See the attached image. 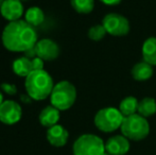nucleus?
Returning a JSON list of instances; mask_svg holds the SVG:
<instances>
[{
  "mask_svg": "<svg viewBox=\"0 0 156 155\" xmlns=\"http://www.w3.org/2000/svg\"><path fill=\"white\" fill-rule=\"evenodd\" d=\"M1 41L3 47L11 52H26L37 43L35 28L26 20L9 23L2 31Z\"/></svg>",
  "mask_w": 156,
  "mask_h": 155,
  "instance_id": "f257e3e1",
  "label": "nucleus"
},
{
  "mask_svg": "<svg viewBox=\"0 0 156 155\" xmlns=\"http://www.w3.org/2000/svg\"><path fill=\"white\" fill-rule=\"evenodd\" d=\"M25 87L29 98L35 101H41L51 95L54 87L53 79L45 69L33 70L26 78Z\"/></svg>",
  "mask_w": 156,
  "mask_h": 155,
  "instance_id": "f03ea898",
  "label": "nucleus"
},
{
  "mask_svg": "<svg viewBox=\"0 0 156 155\" xmlns=\"http://www.w3.org/2000/svg\"><path fill=\"white\" fill-rule=\"evenodd\" d=\"M51 105L58 111H67L74 104L76 100V89L69 81H60L54 84L50 95Z\"/></svg>",
  "mask_w": 156,
  "mask_h": 155,
  "instance_id": "7ed1b4c3",
  "label": "nucleus"
},
{
  "mask_svg": "<svg viewBox=\"0 0 156 155\" xmlns=\"http://www.w3.org/2000/svg\"><path fill=\"white\" fill-rule=\"evenodd\" d=\"M121 133L129 140L139 141L144 139L150 133V124L147 118L139 114L124 117L121 124Z\"/></svg>",
  "mask_w": 156,
  "mask_h": 155,
  "instance_id": "20e7f679",
  "label": "nucleus"
},
{
  "mask_svg": "<svg viewBox=\"0 0 156 155\" xmlns=\"http://www.w3.org/2000/svg\"><path fill=\"white\" fill-rule=\"evenodd\" d=\"M123 115L120 113L119 108L104 107L98 111L94 119V125L98 130L104 133H112L121 128L123 122Z\"/></svg>",
  "mask_w": 156,
  "mask_h": 155,
  "instance_id": "39448f33",
  "label": "nucleus"
},
{
  "mask_svg": "<svg viewBox=\"0 0 156 155\" xmlns=\"http://www.w3.org/2000/svg\"><path fill=\"white\" fill-rule=\"evenodd\" d=\"M72 152L73 155H103L105 143L97 135L83 134L74 141Z\"/></svg>",
  "mask_w": 156,
  "mask_h": 155,
  "instance_id": "423d86ee",
  "label": "nucleus"
},
{
  "mask_svg": "<svg viewBox=\"0 0 156 155\" xmlns=\"http://www.w3.org/2000/svg\"><path fill=\"white\" fill-rule=\"evenodd\" d=\"M102 25L107 34L112 36H125L129 34L131 26L123 15L118 13H108L102 19Z\"/></svg>",
  "mask_w": 156,
  "mask_h": 155,
  "instance_id": "0eeeda50",
  "label": "nucleus"
},
{
  "mask_svg": "<svg viewBox=\"0 0 156 155\" xmlns=\"http://www.w3.org/2000/svg\"><path fill=\"white\" fill-rule=\"evenodd\" d=\"M23 117V108L14 100H5L0 106V121L6 125H12Z\"/></svg>",
  "mask_w": 156,
  "mask_h": 155,
  "instance_id": "6e6552de",
  "label": "nucleus"
},
{
  "mask_svg": "<svg viewBox=\"0 0 156 155\" xmlns=\"http://www.w3.org/2000/svg\"><path fill=\"white\" fill-rule=\"evenodd\" d=\"M34 48L36 51V55L45 62L54 61L60 55V47L55 41L50 38H41L37 41Z\"/></svg>",
  "mask_w": 156,
  "mask_h": 155,
  "instance_id": "1a4fd4ad",
  "label": "nucleus"
},
{
  "mask_svg": "<svg viewBox=\"0 0 156 155\" xmlns=\"http://www.w3.org/2000/svg\"><path fill=\"white\" fill-rule=\"evenodd\" d=\"M23 13L25 10L21 0H4L0 5V14L9 23L20 20Z\"/></svg>",
  "mask_w": 156,
  "mask_h": 155,
  "instance_id": "9d476101",
  "label": "nucleus"
},
{
  "mask_svg": "<svg viewBox=\"0 0 156 155\" xmlns=\"http://www.w3.org/2000/svg\"><path fill=\"white\" fill-rule=\"evenodd\" d=\"M129 148V140L123 135H115L105 143V151L111 155H125Z\"/></svg>",
  "mask_w": 156,
  "mask_h": 155,
  "instance_id": "9b49d317",
  "label": "nucleus"
},
{
  "mask_svg": "<svg viewBox=\"0 0 156 155\" xmlns=\"http://www.w3.org/2000/svg\"><path fill=\"white\" fill-rule=\"evenodd\" d=\"M46 137L51 146L61 148L67 143L68 138H69V133L63 125L55 124V125L48 129Z\"/></svg>",
  "mask_w": 156,
  "mask_h": 155,
  "instance_id": "f8f14e48",
  "label": "nucleus"
},
{
  "mask_svg": "<svg viewBox=\"0 0 156 155\" xmlns=\"http://www.w3.org/2000/svg\"><path fill=\"white\" fill-rule=\"evenodd\" d=\"M38 120L41 124L45 128H51V126L58 124L60 120V111L52 105H48L41 112L38 116Z\"/></svg>",
  "mask_w": 156,
  "mask_h": 155,
  "instance_id": "ddd939ff",
  "label": "nucleus"
},
{
  "mask_svg": "<svg viewBox=\"0 0 156 155\" xmlns=\"http://www.w3.org/2000/svg\"><path fill=\"white\" fill-rule=\"evenodd\" d=\"M131 73L134 80L142 82V81H147L152 78L153 73H154V68H153L152 65L142 61V62H139L134 65Z\"/></svg>",
  "mask_w": 156,
  "mask_h": 155,
  "instance_id": "4468645a",
  "label": "nucleus"
},
{
  "mask_svg": "<svg viewBox=\"0 0 156 155\" xmlns=\"http://www.w3.org/2000/svg\"><path fill=\"white\" fill-rule=\"evenodd\" d=\"M142 58L144 62L156 66V37H149L142 45Z\"/></svg>",
  "mask_w": 156,
  "mask_h": 155,
  "instance_id": "2eb2a0df",
  "label": "nucleus"
},
{
  "mask_svg": "<svg viewBox=\"0 0 156 155\" xmlns=\"http://www.w3.org/2000/svg\"><path fill=\"white\" fill-rule=\"evenodd\" d=\"M12 69H13V72L16 76L26 79L33 71L31 60H29L26 56H21V58H16L13 62Z\"/></svg>",
  "mask_w": 156,
  "mask_h": 155,
  "instance_id": "dca6fc26",
  "label": "nucleus"
},
{
  "mask_svg": "<svg viewBox=\"0 0 156 155\" xmlns=\"http://www.w3.org/2000/svg\"><path fill=\"white\" fill-rule=\"evenodd\" d=\"M25 20L34 28L41 25L45 20L44 11L38 6H31L25 12Z\"/></svg>",
  "mask_w": 156,
  "mask_h": 155,
  "instance_id": "f3484780",
  "label": "nucleus"
},
{
  "mask_svg": "<svg viewBox=\"0 0 156 155\" xmlns=\"http://www.w3.org/2000/svg\"><path fill=\"white\" fill-rule=\"evenodd\" d=\"M138 103H139V101L135 97L129 96V97H125L124 99L121 100L118 108H119L120 113L123 115V117H129L134 114H137Z\"/></svg>",
  "mask_w": 156,
  "mask_h": 155,
  "instance_id": "a211bd4d",
  "label": "nucleus"
},
{
  "mask_svg": "<svg viewBox=\"0 0 156 155\" xmlns=\"http://www.w3.org/2000/svg\"><path fill=\"white\" fill-rule=\"evenodd\" d=\"M137 114L141 115L142 117L148 118L156 114V100L154 98L147 97L140 100L138 103Z\"/></svg>",
  "mask_w": 156,
  "mask_h": 155,
  "instance_id": "6ab92c4d",
  "label": "nucleus"
},
{
  "mask_svg": "<svg viewBox=\"0 0 156 155\" xmlns=\"http://www.w3.org/2000/svg\"><path fill=\"white\" fill-rule=\"evenodd\" d=\"M71 6L80 14H89L94 8V0H70Z\"/></svg>",
  "mask_w": 156,
  "mask_h": 155,
  "instance_id": "aec40b11",
  "label": "nucleus"
},
{
  "mask_svg": "<svg viewBox=\"0 0 156 155\" xmlns=\"http://www.w3.org/2000/svg\"><path fill=\"white\" fill-rule=\"evenodd\" d=\"M106 34H107L106 30H105V28L103 27V25L101 23V25L93 26V27L88 30L87 35H88L89 39H91V41H99L104 38V36L106 35Z\"/></svg>",
  "mask_w": 156,
  "mask_h": 155,
  "instance_id": "412c9836",
  "label": "nucleus"
},
{
  "mask_svg": "<svg viewBox=\"0 0 156 155\" xmlns=\"http://www.w3.org/2000/svg\"><path fill=\"white\" fill-rule=\"evenodd\" d=\"M0 89H1V91H3L6 95L10 96H14L17 93V87L12 83H2L1 86H0Z\"/></svg>",
  "mask_w": 156,
  "mask_h": 155,
  "instance_id": "4be33fe9",
  "label": "nucleus"
},
{
  "mask_svg": "<svg viewBox=\"0 0 156 155\" xmlns=\"http://www.w3.org/2000/svg\"><path fill=\"white\" fill-rule=\"evenodd\" d=\"M31 63H32L33 70H41V69H44L45 61L41 60V58H38V56H36V58H34L33 60H31Z\"/></svg>",
  "mask_w": 156,
  "mask_h": 155,
  "instance_id": "5701e85b",
  "label": "nucleus"
},
{
  "mask_svg": "<svg viewBox=\"0 0 156 155\" xmlns=\"http://www.w3.org/2000/svg\"><path fill=\"white\" fill-rule=\"evenodd\" d=\"M35 47V46H34ZM33 47L31 48V49H29V50H27L26 52H23V54H25V56L26 58H28L29 60H33L34 58H36V51H35V48Z\"/></svg>",
  "mask_w": 156,
  "mask_h": 155,
  "instance_id": "b1692460",
  "label": "nucleus"
},
{
  "mask_svg": "<svg viewBox=\"0 0 156 155\" xmlns=\"http://www.w3.org/2000/svg\"><path fill=\"white\" fill-rule=\"evenodd\" d=\"M102 3L106 4V5H117L119 4L122 0H100Z\"/></svg>",
  "mask_w": 156,
  "mask_h": 155,
  "instance_id": "393cba45",
  "label": "nucleus"
},
{
  "mask_svg": "<svg viewBox=\"0 0 156 155\" xmlns=\"http://www.w3.org/2000/svg\"><path fill=\"white\" fill-rule=\"evenodd\" d=\"M4 102V99H3V95H2L1 93V89H0V106H1V104Z\"/></svg>",
  "mask_w": 156,
  "mask_h": 155,
  "instance_id": "a878e982",
  "label": "nucleus"
},
{
  "mask_svg": "<svg viewBox=\"0 0 156 155\" xmlns=\"http://www.w3.org/2000/svg\"><path fill=\"white\" fill-rule=\"evenodd\" d=\"M103 155H111V154H109V153H107V152L105 151V152H104V154H103Z\"/></svg>",
  "mask_w": 156,
  "mask_h": 155,
  "instance_id": "bb28decb",
  "label": "nucleus"
},
{
  "mask_svg": "<svg viewBox=\"0 0 156 155\" xmlns=\"http://www.w3.org/2000/svg\"><path fill=\"white\" fill-rule=\"evenodd\" d=\"M21 1H26V0H21Z\"/></svg>",
  "mask_w": 156,
  "mask_h": 155,
  "instance_id": "cd10ccee",
  "label": "nucleus"
}]
</instances>
